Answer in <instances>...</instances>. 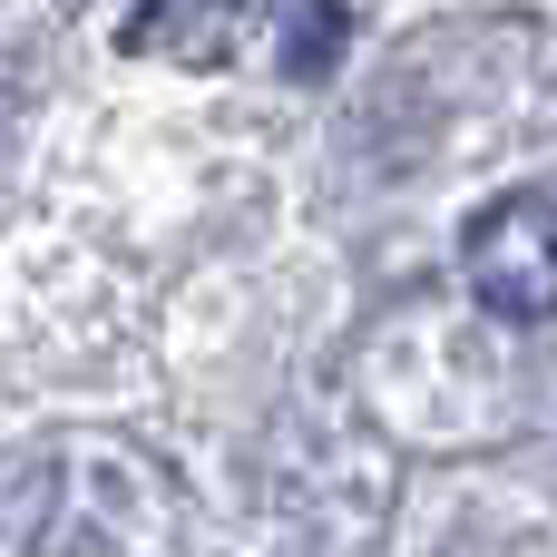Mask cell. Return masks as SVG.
<instances>
[{
	"label": "cell",
	"mask_w": 557,
	"mask_h": 557,
	"mask_svg": "<svg viewBox=\"0 0 557 557\" xmlns=\"http://www.w3.org/2000/svg\"><path fill=\"white\" fill-rule=\"evenodd\" d=\"M235 20H245V0H147V10L127 20V49L215 69V59L235 49Z\"/></svg>",
	"instance_id": "2"
},
{
	"label": "cell",
	"mask_w": 557,
	"mask_h": 557,
	"mask_svg": "<svg viewBox=\"0 0 557 557\" xmlns=\"http://www.w3.org/2000/svg\"><path fill=\"white\" fill-rule=\"evenodd\" d=\"M460 274L499 323H557V196H499L460 225Z\"/></svg>",
	"instance_id": "1"
},
{
	"label": "cell",
	"mask_w": 557,
	"mask_h": 557,
	"mask_svg": "<svg viewBox=\"0 0 557 557\" xmlns=\"http://www.w3.org/2000/svg\"><path fill=\"white\" fill-rule=\"evenodd\" d=\"M343 29H352L343 0H274V39H284V69L294 78H323L343 59Z\"/></svg>",
	"instance_id": "3"
}]
</instances>
